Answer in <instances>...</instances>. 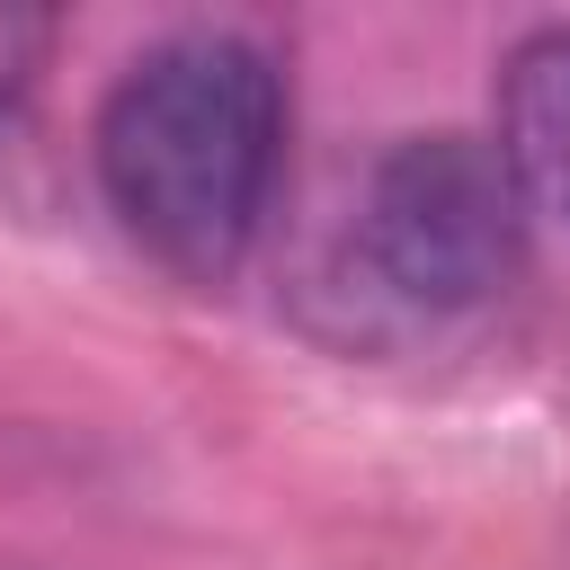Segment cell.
Here are the masks:
<instances>
[{
	"mask_svg": "<svg viewBox=\"0 0 570 570\" xmlns=\"http://www.w3.org/2000/svg\"><path fill=\"white\" fill-rule=\"evenodd\" d=\"M356 240L374 276L419 312H472L517 276L525 196L481 134H401L365 169Z\"/></svg>",
	"mask_w": 570,
	"mask_h": 570,
	"instance_id": "cell-2",
	"label": "cell"
},
{
	"mask_svg": "<svg viewBox=\"0 0 570 570\" xmlns=\"http://www.w3.org/2000/svg\"><path fill=\"white\" fill-rule=\"evenodd\" d=\"M36 53H45V27H36V18H18V9H0V107L36 80Z\"/></svg>",
	"mask_w": 570,
	"mask_h": 570,
	"instance_id": "cell-4",
	"label": "cell"
},
{
	"mask_svg": "<svg viewBox=\"0 0 570 570\" xmlns=\"http://www.w3.org/2000/svg\"><path fill=\"white\" fill-rule=\"evenodd\" d=\"M525 214L570 223V27H543L499 71V142Z\"/></svg>",
	"mask_w": 570,
	"mask_h": 570,
	"instance_id": "cell-3",
	"label": "cell"
},
{
	"mask_svg": "<svg viewBox=\"0 0 570 570\" xmlns=\"http://www.w3.org/2000/svg\"><path fill=\"white\" fill-rule=\"evenodd\" d=\"M285 160V80L249 36H169L98 107V187L169 267H232Z\"/></svg>",
	"mask_w": 570,
	"mask_h": 570,
	"instance_id": "cell-1",
	"label": "cell"
}]
</instances>
